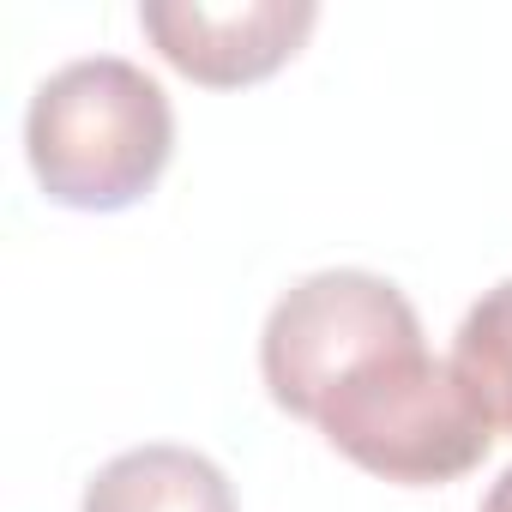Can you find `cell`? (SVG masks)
Returning <instances> with one entry per match:
<instances>
[{"instance_id": "1", "label": "cell", "mask_w": 512, "mask_h": 512, "mask_svg": "<svg viewBox=\"0 0 512 512\" xmlns=\"http://www.w3.org/2000/svg\"><path fill=\"white\" fill-rule=\"evenodd\" d=\"M25 157L43 199L97 217L127 211L175 157L169 91L121 55L67 61L25 109Z\"/></svg>"}, {"instance_id": "2", "label": "cell", "mask_w": 512, "mask_h": 512, "mask_svg": "<svg viewBox=\"0 0 512 512\" xmlns=\"http://www.w3.org/2000/svg\"><path fill=\"white\" fill-rule=\"evenodd\" d=\"M314 428L332 452L398 488L458 482L494 446V428L464 398L452 362L428 356V344H404L362 362L320 398Z\"/></svg>"}, {"instance_id": "3", "label": "cell", "mask_w": 512, "mask_h": 512, "mask_svg": "<svg viewBox=\"0 0 512 512\" xmlns=\"http://www.w3.org/2000/svg\"><path fill=\"white\" fill-rule=\"evenodd\" d=\"M422 344V320L410 296L362 266H332L302 284H290L260 332V374L284 416L314 422L320 398L350 380L362 362Z\"/></svg>"}, {"instance_id": "4", "label": "cell", "mask_w": 512, "mask_h": 512, "mask_svg": "<svg viewBox=\"0 0 512 512\" xmlns=\"http://www.w3.org/2000/svg\"><path fill=\"white\" fill-rule=\"evenodd\" d=\"M314 25H320L314 0H235V7L145 0L139 7V31L151 37V49L205 91H241L272 79L302 55Z\"/></svg>"}, {"instance_id": "5", "label": "cell", "mask_w": 512, "mask_h": 512, "mask_svg": "<svg viewBox=\"0 0 512 512\" xmlns=\"http://www.w3.org/2000/svg\"><path fill=\"white\" fill-rule=\"evenodd\" d=\"M79 512H241L229 476L193 446H133L109 458L91 482Z\"/></svg>"}, {"instance_id": "6", "label": "cell", "mask_w": 512, "mask_h": 512, "mask_svg": "<svg viewBox=\"0 0 512 512\" xmlns=\"http://www.w3.org/2000/svg\"><path fill=\"white\" fill-rule=\"evenodd\" d=\"M446 362H452L464 398L476 404V416L494 428V440L512 434V278L482 290V302L464 314Z\"/></svg>"}, {"instance_id": "7", "label": "cell", "mask_w": 512, "mask_h": 512, "mask_svg": "<svg viewBox=\"0 0 512 512\" xmlns=\"http://www.w3.org/2000/svg\"><path fill=\"white\" fill-rule=\"evenodd\" d=\"M482 512H512V464L500 470V482L482 494Z\"/></svg>"}]
</instances>
